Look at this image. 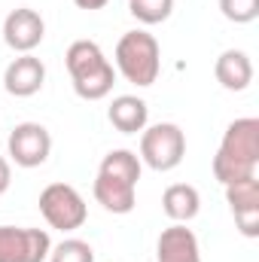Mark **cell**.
Returning <instances> with one entry per match:
<instances>
[{
    "label": "cell",
    "instance_id": "6da1fadb",
    "mask_svg": "<svg viewBox=\"0 0 259 262\" xmlns=\"http://www.w3.org/2000/svg\"><path fill=\"white\" fill-rule=\"evenodd\" d=\"M140 156L131 149H110L95 177V201L110 213H131L137 204Z\"/></svg>",
    "mask_w": 259,
    "mask_h": 262
},
{
    "label": "cell",
    "instance_id": "7a4b0ae2",
    "mask_svg": "<svg viewBox=\"0 0 259 262\" xmlns=\"http://www.w3.org/2000/svg\"><path fill=\"white\" fill-rule=\"evenodd\" d=\"M259 165V119L244 116L229 122V128L220 140V149L213 156V177L226 186L244 177H256Z\"/></svg>",
    "mask_w": 259,
    "mask_h": 262
},
{
    "label": "cell",
    "instance_id": "3957f363",
    "mask_svg": "<svg viewBox=\"0 0 259 262\" xmlns=\"http://www.w3.org/2000/svg\"><path fill=\"white\" fill-rule=\"evenodd\" d=\"M64 64H67V73H70V82H73V92L82 101H101V98H107L113 92L116 70L104 58L98 43H92V40L70 43Z\"/></svg>",
    "mask_w": 259,
    "mask_h": 262
},
{
    "label": "cell",
    "instance_id": "277c9868",
    "mask_svg": "<svg viewBox=\"0 0 259 262\" xmlns=\"http://www.w3.org/2000/svg\"><path fill=\"white\" fill-rule=\"evenodd\" d=\"M116 70L131 85H153L162 70V49L159 40L146 31H128L116 43Z\"/></svg>",
    "mask_w": 259,
    "mask_h": 262
},
{
    "label": "cell",
    "instance_id": "5b68a950",
    "mask_svg": "<svg viewBox=\"0 0 259 262\" xmlns=\"http://www.w3.org/2000/svg\"><path fill=\"white\" fill-rule=\"evenodd\" d=\"M186 156V134L174 122H159L140 134V162L153 171H174Z\"/></svg>",
    "mask_w": 259,
    "mask_h": 262
},
{
    "label": "cell",
    "instance_id": "8992f818",
    "mask_svg": "<svg viewBox=\"0 0 259 262\" xmlns=\"http://www.w3.org/2000/svg\"><path fill=\"white\" fill-rule=\"evenodd\" d=\"M40 213L58 232H76L89 220V207L70 183H49L40 192Z\"/></svg>",
    "mask_w": 259,
    "mask_h": 262
},
{
    "label": "cell",
    "instance_id": "52a82bcc",
    "mask_svg": "<svg viewBox=\"0 0 259 262\" xmlns=\"http://www.w3.org/2000/svg\"><path fill=\"white\" fill-rule=\"evenodd\" d=\"M52 238L46 229L0 226V262H46Z\"/></svg>",
    "mask_w": 259,
    "mask_h": 262
},
{
    "label": "cell",
    "instance_id": "ba28073f",
    "mask_svg": "<svg viewBox=\"0 0 259 262\" xmlns=\"http://www.w3.org/2000/svg\"><path fill=\"white\" fill-rule=\"evenodd\" d=\"M9 156L18 168H40L52 152V134L40 122H21L9 131Z\"/></svg>",
    "mask_w": 259,
    "mask_h": 262
},
{
    "label": "cell",
    "instance_id": "9c48e42d",
    "mask_svg": "<svg viewBox=\"0 0 259 262\" xmlns=\"http://www.w3.org/2000/svg\"><path fill=\"white\" fill-rule=\"evenodd\" d=\"M43 37H46V21H43V15H40L37 9H31V6L12 9V12L6 15V21H3V43H6L12 52L28 55V52H34V49L43 43Z\"/></svg>",
    "mask_w": 259,
    "mask_h": 262
},
{
    "label": "cell",
    "instance_id": "30bf717a",
    "mask_svg": "<svg viewBox=\"0 0 259 262\" xmlns=\"http://www.w3.org/2000/svg\"><path fill=\"white\" fill-rule=\"evenodd\" d=\"M226 201L232 207V216L241 229L244 238H256L259 235V180L256 177H244L235 183H226Z\"/></svg>",
    "mask_w": 259,
    "mask_h": 262
},
{
    "label": "cell",
    "instance_id": "8fae6325",
    "mask_svg": "<svg viewBox=\"0 0 259 262\" xmlns=\"http://www.w3.org/2000/svg\"><path fill=\"white\" fill-rule=\"evenodd\" d=\"M43 82H46V64L40 58H34L31 52L12 58L9 67L3 70V89L12 98H31L43 89Z\"/></svg>",
    "mask_w": 259,
    "mask_h": 262
},
{
    "label": "cell",
    "instance_id": "7c38bea8",
    "mask_svg": "<svg viewBox=\"0 0 259 262\" xmlns=\"http://www.w3.org/2000/svg\"><path fill=\"white\" fill-rule=\"evenodd\" d=\"M156 259L159 262H201V250H198V238L192 229H186L183 223L168 226L159 235L156 244Z\"/></svg>",
    "mask_w": 259,
    "mask_h": 262
},
{
    "label": "cell",
    "instance_id": "4fadbf2b",
    "mask_svg": "<svg viewBox=\"0 0 259 262\" xmlns=\"http://www.w3.org/2000/svg\"><path fill=\"white\" fill-rule=\"evenodd\" d=\"M213 76L226 92H244L253 82V64L247 58V52L241 49H226L217 64H213Z\"/></svg>",
    "mask_w": 259,
    "mask_h": 262
},
{
    "label": "cell",
    "instance_id": "5bb4252c",
    "mask_svg": "<svg viewBox=\"0 0 259 262\" xmlns=\"http://www.w3.org/2000/svg\"><path fill=\"white\" fill-rule=\"evenodd\" d=\"M107 119H110L113 128L122 131V134H137V131L146 128L149 107L137 95H119V98H113V104L107 110Z\"/></svg>",
    "mask_w": 259,
    "mask_h": 262
},
{
    "label": "cell",
    "instance_id": "9a60e30c",
    "mask_svg": "<svg viewBox=\"0 0 259 262\" xmlns=\"http://www.w3.org/2000/svg\"><path fill=\"white\" fill-rule=\"evenodd\" d=\"M162 210L174 223H189V220L198 216V210H201V195H198V189L189 186V183H174L162 195Z\"/></svg>",
    "mask_w": 259,
    "mask_h": 262
},
{
    "label": "cell",
    "instance_id": "2e32d148",
    "mask_svg": "<svg viewBox=\"0 0 259 262\" xmlns=\"http://www.w3.org/2000/svg\"><path fill=\"white\" fill-rule=\"evenodd\" d=\"M128 12L140 25H162L174 12V0H128Z\"/></svg>",
    "mask_w": 259,
    "mask_h": 262
},
{
    "label": "cell",
    "instance_id": "e0dca14e",
    "mask_svg": "<svg viewBox=\"0 0 259 262\" xmlns=\"http://www.w3.org/2000/svg\"><path fill=\"white\" fill-rule=\"evenodd\" d=\"M49 262H95V250H92L89 241L67 238L58 247L49 250Z\"/></svg>",
    "mask_w": 259,
    "mask_h": 262
},
{
    "label": "cell",
    "instance_id": "ac0fdd59",
    "mask_svg": "<svg viewBox=\"0 0 259 262\" xmlns=\"http://www.w3.org/2000/svg\"><path fill=\"white\" fill-rule=\"evenodd\" d=\"M220 12L235 25H250L259 15V0H220Z\"/></svg>",
    "mask_w": 259,
    "mask_h": 262
},
{
    "label": "cell",
    "instance_id": "d6986e66",
    "mask_svg": "<svg viewBox=\"0 0 259 262\" xmlns=\"http://www.w3.org/2000/svg\"><path fill=\"white\" fill-rule=\"evenodd\" d=\"M9 183H12V171H9V162L0 156V195L9 189Z\"/></svg>",
    "mask_w": 259,
    "mask_h": 262
},
{
    "label": "cell",
    "instance_id": "ffe728a7",
    "mask_svg": "<svg viewBox=\"0 0 259 262\" xmlns=\"http://www.w3.org/2000/svg\"><path fill=\"white\" fill-rule=\"evenodd\" d=\"M73 3H76L79 9H89V12H92V9H104L110 0H73Z\"/></svg>",
    "mask_w": 259,
    "mask_h": 262
}]
</instances>
